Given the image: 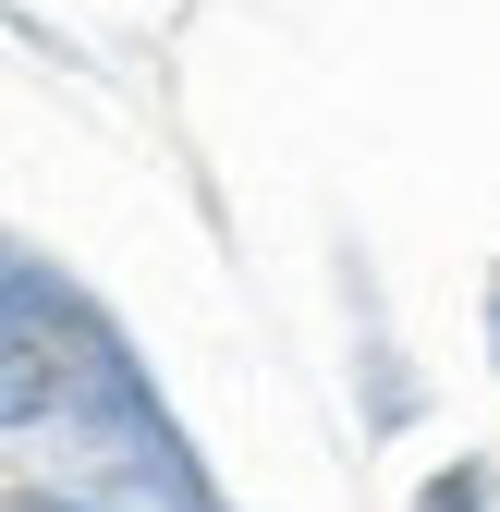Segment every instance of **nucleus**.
<instances>
[{"instance_id": "obj_1", "label": "nucleus", "mask_w": 500, "mask_h": 512, "mask_svg": "<svg viewBox=\"0 0 500 512\" xmlns=\"http://www.w3.org/2000/svg\"><path fill=\"white\" fill-rule=\"evenodd\" d=\"M49 391H61V342L13 317V330H0V427H37Z\"/></svg>"}, {"instance_id": "obj_2", "label": "nucleus", "mask_w": 500, "mask_h": 512, "mask_svg": "<svg viewBox=\"0 0 500 512\" xmlns=\"http://www.w3.org/2000/svg\"><path fill=\"white\" fill-rule=\"evenodd\" d=\"M0 330H13V281H0Z\"/></svg>"}]
</instances>
